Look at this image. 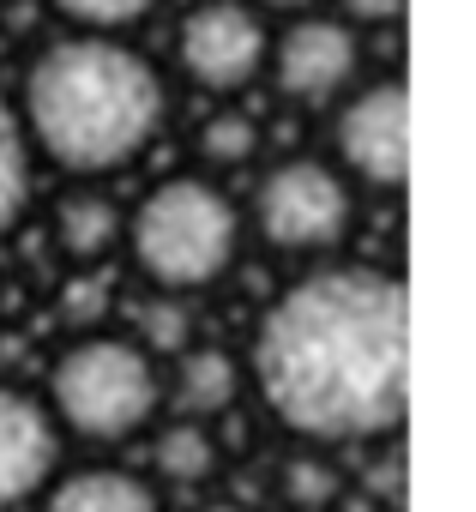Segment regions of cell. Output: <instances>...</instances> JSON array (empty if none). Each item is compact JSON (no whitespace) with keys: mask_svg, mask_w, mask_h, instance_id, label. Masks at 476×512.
Here are the masks:
<instances>
[{"mask_svg":"<svg viewBox=\"0 0 476 512\" xmlns=\"http://www.w3.org/2000/svg\"><path fill=\"white\" fill-rule=\"evenodd\" d=\"M151 362H163V356H181L187 350V338H193V314H187V296H145L139 308H133V332H127Z\"/></svg>","mask_w":476,"mask_h":512,"instance_id":"cell-15","label":"cell"},{"mask_svg":"<svg viewBox=\"0 0 476 512\" xmlns=\"http://www.w3.org/2000/svg\"><path fill=\"white\" fill-rule=\"evenodd\" d=\"M332 169L344 181L398 193L410 181V91L404 79L350 85L332 115Z\"/></svg>","mask_w":476,"mask_h":512,"instance_id":"cell-6","label":"cell"},{"mask_svg":"<svg viewBox=\"0 0 476 512\" xmlns=\"http://www.w3.org/2000/svg\"><path fill=\"white\" fill-rule=\"evenodd\" d=\"M49 7L73 25V37H121L157 13V0H49Z\"/></svg>","mask_w":476,"mask_h":512,"instance_id":"cell-17","label":"cell"},{"mask_svg":"<svg viewBox=\"0 0 476 512\" xmlns=\"http://www.w3.org/2000/svg\"><path fill=\"white\" fill-rule=\"evenodd\" d=\"M31 145H25V127H19V109L0 97V241H7L31 205Z\"/></svg>","mask_w":476,"mask_h":512,"instance_id":"cell-14","label":"cell"},{"mask_svg":"<svg viewBox=\"0 0 476 512\" xmlns=\"http://www.w3.org/2000/svg\"><path fill=\"white\" fill-rule=\"evenodd\" d=\"M199 157L211 169H235V163H254L260 157V121L248 109H217L199 127Z\"/></svg>","mask_w":476,"mask_h":512,"instance_id":"cell-16","label":"cell"},{"mask_svg":"<svg viewBox=\"0 0 476 512\" xmlns=\"http://www.w3.org/2000/svg\"><path fill=\"white\" fill-rule=\"evenodd\" d=\"M254 229L296 260H326L356 235V187L320 157H284L254 187Z\"/></svg>","mask_w":476,"mask_h":512,"instance_id":"cell-5","label":"cell"},{"mask_svg":"<svg viewBox=\"0 0 476 512\" xmlns=\"http://www.w3.org/2000/svg\"><path fill=\"white\" fill-rule=\"evenodd\" d=\"M121 241H127V211L103 187L79 181V187H67L55 199V247L73 266H103Z\"/></svg>","mask_w":476,"mask_h":512,"instance_id":"cell-11","label":"cell"},{"mask_svg":"<svg viewBox=\"0 0 476 512\" xmlns=\"http://www.w3.org/2000/svg\"><path fill=\"white\" fill-rule=\"evenodd\" d=\"M61 476V428L37 392L0 386V512L25 506Z\"/></svg>","mask_w":476,"mask_h":512,"instance_id":"cell-9","label":"cell"},{"mask_svg":"<svg viewBox=\"0 0 476 512\" xmlns=\"http://www.w3.org/2000/svg\"><path fill=\"white\" fill-rule=\"evenodd\" d=\"M151 464H157V476L175 482V488H205V482L217 476V434H211L205 422L175 416V422H163V428L151 434Z\"/></svg>","mask_w":476,"mask_h":512,"instance_id":"cell-13","label":"cell"},{"mask_svg":"<svg viewBox=\"0 0 476 512\" xmlns=\"http://www.w3.org/2000/svg\"><path fill=\"white\" fill-rule=\"evenodd\" d=\"M163 398H175V410L187 422H217L235 398H242V362L217 344H187L181 356H169V374H163Z\"/></svg>","mask_w":476,"mask_h":512,"instance_id":"cell-10","label":"cell"},{"mask_svg":"<svg viewBox=\"0 0 476 512\" xmlns=\"http://www.w3.org/2000/svg\"><path fill=\"white\" fill-rule=\"evenodd\" d=\"M272 25L248 0H199V7L175 25V67L187 85L211 97H235L266 73Z\"/></svg>","mask_w":476,"mask_h":512,"instance_id":"cell-7","label":"cell"},{"mask_svg":"<svg viewBox=\"0 0 476 512\" xmlns=\"http://www.w3.org/2000/svg\"><path fill=\"white\" fill-rule=\"evenodd\" d=\"M199 512H242V506H199Z\"/></svg>","mask_w":476,"mask_h":512,"instance_id":"cell-21","label":"cell"},{"mask_svg":"<svg viewBox=\"0 0 476 512\" xmlns=\"http://www.w3.org/2000/svg\"><path fill=\"white\" fill-rule=\"evenodd\" d=\"M338 19L362 37V31H374V25H398V19H404V0H338Z\"/></svg>","mask_w":476,"mask_h":512,"instance_id":"cell-19","label":"cell"},{"mask_svg":"<svg viewBox=\"0 0 476 512\" xmlns=\"http://www.w3.org/2000/svg\"><path fill=\"white\" fill-rule=\"evenodd\" d=\"M61 434L115 446L157 422L163 410V362H151L127 332H85L49 368V398Z\"/></svg>","mask_w":476,"mask_h":512,"instance_id":"cell-4","label":"cell"},{"mask_svg":"<svg viewBox=\"0 0 476 512\" xmlns=\"http://www.w3.org/2000/svg\"><path fill=\"white\" fill-rule=\"evenodd\" d=\"M37 512H163L157 488L133 470L115 464H91V470H67L43 488Z\"/></svg>","mask_w":476,"mask_h":512,"instance_id":"cell-12","label":"cell"},{"mask_svg":"<svg viewBox=\"0 0 476 512\" xmlns=\"http://www.w3.org/2000/svg\"><path fill=\"white\" fill-rule=\"evenodd\" d=\"M266 73L290 103H338L362 73V37L338 13H302L272 37Z\"/></svg>","mask_w":476,"mask_h":512,"instance_id":"cell-8","label":"cell"},{"mask_svg":"<svg viewBox=\"0 0 476 512\" xmlns=\"http://www.w3.org/2000/svg\"><path fill=\"white\" fill-rule=\"evenodd\" d=\"M248 380L308 446L386 440L410 404V296L380 266H314L254 326Z\"/></svg>","mask_w":476,"mask_h":512,"instance_id":"cell-1","label":"cell"},{"mask_svg":"<svg viewBox=\"0 0 476 512\" xmlns=\"http://www.w3.org/2000/svg\"><path fill=\"white\" fill-rule=\"evenodd\" d=\"M13 109L31 157L73 181H97L151 151L169 91L163 73L121 37H61L31 61Z\"/></svg>","mask_w":476,"mask_h":512,"instance_id":"cell-2","label":"cell"},{"mask_svg":"<svg viewBox=\"0 0 476 512\" xmlns=\"http://www.w3.org/2000/svg\"><path fill=\"white\" fill-rule=\"evenodd\" d=\"M254 13H290V19H302V13H314L320 0H248Z\"/></svg>","mask_w":476,"mask_h":512,"instance_id":"cell-20","label":"cell"},{"mask_svg":"<svg viewBox=\"0 0 476 512\" xmlns=\"http://www.w3.org/2000/svg\"><path fill=\"white\" fill-rule=\"evenodd\" d=\"M121 247L157 296H199L223 284L242 253V211L205 175H169L127 211Z\"/></svg>","mask_w":476,"mask_h":512,"instance_id":"cell-3","label":"cell"},{"mask_svg":"<svg viewBox=\"0 0 476 512\" xmlns=\"http://www.w3.org/2000/svg\"><path fill=\"white\" fill-rule=\"evenodd\" d=\"M278 488H284L296 506L320 512V506H332V500H338V470H332V458H320V452H296V458L284 464Z\"/></svg>","mask_w":476,"mask_h":512,"instance_id":"cell-18","label":"cell"}]
</instances>
